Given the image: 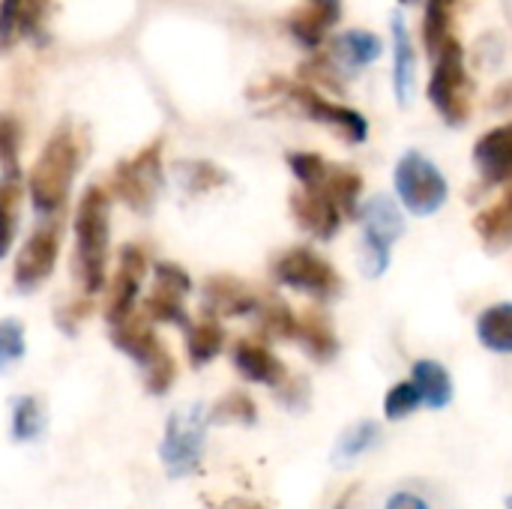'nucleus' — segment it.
<instances>
[{"instance_id":"obj_1","label":"nucleus","mask_w":512,"mask_h":509,"mask_svg":"<svg viewBox=\"0 0 512 509\" xmlns=\"http://www.w3.org/2000/svg\"><path fill=\"white\" fill-rule=\"evenodd\" d=\"M75 258L72 276L84 294H96L105 285L108 243H111V201L102 189H87L75 210Z\"/></svg>"},{"instance_id":"obj_2","label":"nucleus","mask_w":512,"mask_h":509,"mask_svg":"<svg viewBox=\"0 0 512 509\" xmlns=\"http://www.w3.org/2000/svg\"><path fill=\"white\" fill-rule=\"evenodd\" d=\"M78 162H81L78 138H75L72 126L63 123L48 138V144L39 153V159H36V165L30 171V180H27V192H30L33 210L42 219H51L63 207V201L69 195V186L75 180Z\"/></svg>"},{"instance_id":"obj_3","label":"nucleus","mask_w":512,"mask_h":509,"mask_svg":"<svg viewBox=\"0 0 512 509\" xmlns=\"http://www.w3.org/2000/svg\"><path fill=\"white\" fill-rule=\"evenodd\" d=\"M111 342L141 366L144 372V384L153 396H165L174 384V375H177V366H174V357L168 354V348L159 342L156 330L150 327V318L147 312L138 315L132 312L129 318L111 324Z\"/></svg>"},{"instance_id":"obj_4","label":"nucleus","mask_w":512,"mask_h":509,"mask_svg":"<svg viewBox=\"0 0 512 509\" xmlns=\"http://www.w3.org/2000/svg\"><path fill=\"white\" fill-rule=\"evenodd\" d=\"M210 429V408L195 402L186 408H177L162 432L159 459L168 471V477L180 480L189 474H198L204 459V441Z\"/></svg>"},{"instance_id":"obj_5","label":"nucleus","mask_w":512,"mask_h":509,"mask_svg":"<svg viewBox=\"0 0 512 509\" xmlns=\"http://www.w3.org/2000/svg\"><path fill=\"white\" fill-rule=\"evenodd\" d=\"M426 93H429L432 108L450 126H462L471 117L474 84H471L468 69H465V48L456 36H450L441 45V51L435 54V69H432Z\"/></svg>"},{"instance_id":"obj_6","label":"nucleus","mask_w":512,"mask_h":509,"mask_svg":"<svg viewBox=\"0 0 512 509\" xmlns=\"http://www.w3.org/2000/svg\"><path fill=\"white\" fill-rule=\"evenodd\" d=\"M393 186H396L402 207L423 219L435 216L447 204V195H450V183L444 171L420 150L402 153L393 171Z\"/></svg>"},{"instance_id":"obj_7","label":"nucleus","mask_w":512,"mask_h":509,"mask_svg":"<svg viewBox=\"0 0 512 509\" xmlns=\"http://www.w3.org/2000/svg\"><path fill=\"white\" fill-rule=\"evenodd\" d=\"M363 225V273L381 279L390 267L396 240L405 234V216L390 195H372L357 213Z\"/></svg>"},{"instance_id":"obj_8","label":"nucleus","mask_w":512,"mask_h":509,"mask_svg":"<svg viewBox=\"0 0 512 509\" xmlns=\"http://www.w3.org/2000/svg\"><path fill=\"white\" fill-rule=\"evenodd\" d=\"M273 279L282 288L309 294L315 300H330L342 288V279H339L336 267L327 258H321L318 252L306 249V246H297V249L282 252L273 261Z\"/></svg>"},{"instance_id":"obj_9","label":"nucleus","mask_w":512,"mask_h":509,"mask_svg":"<svg viewBox=\"0 0 512 509\" xmlns=\"http://www.w3.org/2000/svg\"><path fill=\"white\" fill-rule=\"evenodd\" d=\"M165 183V168H162V147L150 144L132 159L120 162L114 168V192L123 204H129L138 213H147Z\"/></svg>"},{"instance_id":"obj_10","label":"nucleus","mask_w":512,"mask_h":509,"mask_svg":"<svg viewBox=\"0 0 512 509\" xmlns=\"http://www.w3.org/2000/svg\"><path fill=\"white\" fill-rule=\"evenodd\" d=\"M309 120L333 129L336 135H342L345 141L351 144H363L369 138V120L348 108V105H339L333 99H324L312 84H288V93H285Z\"/></svg>"},{"instance_id":"obj_11","label":"nucleus","mask_w":512,"mask_h":509,"mask_svg":"<svg viewBox=\"0 0 512 509\" xmlns=\"http://www.w3.org/2000/svg\"><path fill=\"white\" fill-rule=\"evenodd\" d=\"M192 291V279L180 264L162 261L153 267V291L144 300V312L150 321H162V324H174V327H189V315L183 300Z\"/></svg>"},{"instance_id":"obj_12","label":"nucleus","mask_w":512,"mask_h":509,"mask_svg":"<svg viewBox=\"0 0 512 509\" xmlns=\"http://www.w3.org/2000/svg\"><path fill=\"white\" fill-rule=\"evenodd\" d=\"M57 252H60V231L54 222L36 228L30 234V240L21 246L18 258H15V273H12V282L18 291H33L39 288L51 273H54V264H57Z\"/></svg>"},{"instance_id":"obj_13","label":"nucleus","mask_w":512,"mask_h":509,"mask_svg":"<svg viewBox=\"0 0 512 509\" xmlns=\"http://www.w3.org/2000/svg\"><path fill=\"white\" fill-rule=\"evenodd\" d=\"M291 213L303 231L318 240H333L342 228V210L327 192V186H303L291 195Z\"/></svg>"},{"instance_id":"obj_14","label":"nucleus","mask_w":512,"mask_h":509,"mask_svg":"<svg viewBox=\"0 0 512 509\" xmlns=\"http://www.w3.org/2000/svg\"><path fill=\"white\" fill-rule=\"evenodd\" d=\"M144 273H147L144 252L135 249V246H126L120 252V267H117V276L111 282V294H108V306H105L108 324H117V321H123V318H129L135 312Z\"/></svg>"},{"instance_id":"obj_15","label":"nucleus","mask_w":512,"mask_h":509,"mask_svg":"<svg viewBox=\"0 0 512 509\" xmlns=\"http://www.w3.org/2000/svg\"><path fill=\"white\" fill-rule=\"evenodd\" d=\"M474 165L486 186H504L512 180V123H501L477 138Z\"/></svg>"},{"instance_id":"obj_16","label":"nucleus","mask_w":512,"mask_h":509,"mask_svg":"<svg viewBox=\"0 0 512 509\" xmlns=\"http://www.w3.org/2000/svg\"><path fill=\"white\" fill-rule=\"evenodd\" d=\"M258 303L252 288L234 276H213L204 285V312L213 318H246L255 315Z\"/></svg>"},{"instance_id":"obj_17","label":"nucleus","mask_w":512,"mask_h":509,"mask_svg":"<svg viewBox=\"0 0 512 509\" xmlns=\"http://www.w3.org/2000/svg\"><path fill=\"white\" fill-rule=\"evenodd\" d=\"M234 369L249 381V384H264V387H279L285 378H288V369L285 363L264 345V342H255V339H240L234 345Z\"/></svg>"},{"instance_id":"obj_18","label":"nucleus","mask_w":512,"mask_h":509,"mask_svg":"<svg viewBox=\"0 0 512 509\" xmlns=\"http://www.w3.org/2000/svg\"><path fill=\"white\" fill-rule=\"evenodd\" d=\"M45 0H0V54L21 39H39Z\"/></svg>"},{"instance_id":"obj_19","label":"nucleus","mask_w":512,"mask_h":509,"mask_svg":"<svg viewBox=\"0 0 512 509\" xmlns=\"http://www.w3.org/2000/svg\"><path fill=\"white\" fill-rule=\"evenodd\" d=\"M390 27H393V90L399 105H411L417 87V51L402 12L390 18Z\"/></svg>"},{"instance_id":"obj_20","label":"nucleus","mask_w":512,"mask_h":509,"mask_svg":"<svg viewBox=\"0 0 512 509\" xmlns=\"http://www.w3.org/2000/svg\"><path fill=\"white\" fill-rule=\"evenodd\" d=\"M342 18V6H327V3H312L297 9L288 18V33L309 51L321 48V42L327 39L330 27H336Z\"/></svg>"},{"instance_id":"obj_21","label":"nucleus","mask_w":512,"mask_h":509,"mask_svg":"<svg viewBox=\"0 0 512 509\" xmlns=\"http://www.w3.org/2000/svg\"><path fill=\"white\" fill-rule=\"evenodd\" d=\"M297 342L315 363H330L339 357V336L333 330V321L318 309L297 315Z\"/></svg>"},{"instance_id":"obj_22","label":"nucleus","mask_w":512,"mask_h":509,"mask_svg":"<svg viewBox=\"0 0 512 509\" xmlns=\"http://www.w3.org/2000/svg\"><path fill=\"white\" fill-rule=\"evenodd\" d=\"M411 381L420 390L423 408L444 411L453 402L456 387H453V378H450V372H447L444 363H438V360H417L411 366Z\"/></svg>"},{"instance_id":"obj_23","label":"nucleus","mask_w":512,"mask_h":509,"mask_svg":"<svg viewBox=\"0 0 512 509\" xmlns=\"http://www.w3.org/2000/svg\"><path fill=\"white\" fill-rule=\"evenodd\" d=\"M330 48H333V60L342 69H363L384 54L381 36L369 33V30H345V33L333 36Z\"/></svg>"},{"instance_id":"obj_24","label":"nucleus","mask_w":512,"mask_h":509,"mask_svg":"<svg viewBox=\"0 0 512 509\" xmlns=\"http://www.w3.org/2000/svg\"><path fill=\"white\" fill-rule=\"evenodd\" d=\"M381 438H384V432H381V426H378L375 420H357L354 426H348V429L339 435L330 462H333L336 468H348V465H354L357 459H363L366 453H372V450L381 444Z\"/></svg>"},{"instance_id":"obj_25","label":"nucleus","mask_w":512,"mask_h":509,"mask_svg":"<svg viewBox=\"0 0 512 509\" xmlns=\"http://www.w3.org/2000/svg\"><path fill=\"white\" fill-rule=\"evenodd\" d=\"M222 348H225V330L213 315H207L201 321H189V327H186V354H189V363L195 369L216 360L222 354Z\"/></svg>"},{"instance_id":"obj_26","label":"nucleus","mask_w":512,"mask_h":509,"mask_svg":"<svg viewBox=\"0 0 512 509\" xmlns=\"http://www.w3.org/2000/svg\"><path fill=\"white\" fill-rule=\"evenodd\" d=\"M477 339L492 354H512V303H495L480 312Z\"/></svg>"},{"instance_id":"obj_27","label":"nucleus","mask_w":512,"mask_h":509,"mask_svg":"<svg viewBox=\"0 0 512 509\" xmlns=\"http://www.w3.org/2000/svg\"><path fill=\"white\" fill-rule=\"evenodd\" d=\"M477 234L486 240V246L492 249H504L512 243V180L507 192L501 195L498 204L486 207L477 219H474Z\"/></svg>"},{"instance_id":"obj_28","label":"nucleus","mask_w":512,"mask_h":509,"mask_svg":"<svg viewBox=\"0 0 512 509\" xmlns=\"http://www.w3.org/2000/svg\"><path fill=\"white\" fill-rule=\"evenodd\" d=\"M21 177H3L0 174V258L12 252L15 234H18V219H21Z\"/></svg>"},{"instance_id":"obj_29","label":"nucleus","mask_w":512,"mask_h":509,"mask_svg":"<svg viewBox=\"0 0 512 509\" xmlns=\"http://www.w3.org/2000/svg\"><path fill=\"white\" fill-rule=\"evenodd\" d=\"M255 318H258V330L267 339H279V342L297 339V315L291 312V306L285 300H279V297L261 300L255 309Z\"/></svg>"},{"instance_id":"obj_30","label":"nucleus","mask_w":512,"mask_h":509,"mask_svg":"<svg viewBox=\"0 0 512 509\" xmlns=\"http://www.w3.org/2000/svg\"><path fill=\"white\" fill-rule=\"evenodd\" d=\"M453 12H456V0H426V15H423V45L426 51L435 57L441 51V45L453 36Z\"/></svg>"},{"instance_id":"obj_31","label":"nucleus","mask_w":512,"mask_h":509,"mask_svg":"<svg viewBox=\"0 0 512 509\" xmlns=\"http://www.w3.org/2000/svg\"><path fill=\"white\" fill-rule=\"evenodd\" d=\"M327 192L333 195V201L339 204L345 219H357L360 213V195H363V177L351 168H330L327 177Z\"/></svg>"},{"instance_id":"obj_32","label":"nucleus","mask_w":512,"mask_h":509,"mask_svg":"<svg viewBox=\"0 0 512 509\" xmlns=\"http://www.w3.org/2000/svg\"><path fill=\"white\" fill-rule=\"evenodd\" d=\"M45 432V411L36 396H18L12 405V438L27 444Z\"/></svg>"},{"instance_id":"obj_33","label":"nucleus","mask_w":512,"mask_h":509,"mask_svg":"<svg viewBox=\"0 0 512 509\" xmlns=\"http://www.w3.org/2000/svg\"><path fill=\"white\" fill-rule=\"evenodd\" d=\"M177 177H180V186L192 195H201V192H210L216 186H222L228 180V174L213 165V162H201V159H192V162H177Z\"/></svg>"},{"instance_id":"obj_34","label":"nucleus","mask_w":512,"mask_h":509,"mask_svg":"<svg viewBox=\"0 0 512 509\" xmlns=\"http://www.w3.org/2000/svg\"><path fill=\"white\" fill-rule=\"evenodd\" d=\"M210 423H240V426H255L258 423V408L246 393H228L210 408Z\"/></svg>"},{"instance_id":"obj_35","label":"nucleus","mask_w":512,"mask_h":509,"mask_svg":"<svg viewBox=\"0 0 512 509\" xmlns=\"http://www.w3.org/2000/svg\"><path fill=\"white\" fill-rule=\"evenodd\" d=\"M285 162H288L291 174L300 180V186H324L327 177H330V165H327V159L318 156V153L291 150V153L285 156Z\"/></svg>"},{"instance_id":"obj_36","label":"nucleus","mask_w":512,"mask_h":509,"mask_svg":"<svg viewBox=\"0 0 512 509\" xmlns=\"http://www.w3.org/2000/svg\"><path fill=\"white\" fill-rule=\"evenodd\" d=\"M417 408H423V399H420V390H417L414 381H402V384L390 387L387 396H384V417L393 420V423L411 417Z\"/></svg>"},{"instance_id":"obj_37","label":"nucleus","mask_w":512,"mask_h":509,"mask_svg":"<svg viewBox=\"0 0 512 509\" xmlns=\"http://www.w3.org/2000/svg\"><path fill=\"white\" fill-rule=\"evenodd\" d=\"M18 150H21V129L15 117H0V174L3 177H21L18 165Z\"/></svg>"},{"instance_id":"obj_38","label":"nucleus","mask_w":512,"mask_h":509,"mask_svg":"<svg viewBox=\"0 0 512 509\" xmlns=\"http://www.w3.org/2000/svg\"><path fill=\"white\" fill-rule=\"evenodd\" d=\"M24 327L15 318H0V372L24 357Z\"/></svg>"},{"instance_id":"obj_39","label":"nucleus","mask_w":512,"mask_h":509,"mask_svg":"<svg viewBox=\"0 0 512 509\" xmlns=\"http://www.w3.org/2000/svg\"><path fill=\"white\" fill-rule=\"evenodd\" d=\"M276 390H279V402L288 411H306L309 408V381L306 378H285Z\"/></svg>"},{"instance_id":"obj_40","label":"nucleus","mask_w":512,"mask_h":509,"mask_svg":"<svg viewBox=\"0 0 512 509\" xmlns=\"http://www.w3.org/2000/svg\"><path fill=\"white\" fill-rule=\"evenodd\" d=\"M384 509H432L420 495H414V492H396V495H390L387 498V504Z\"/></svg>"},{"instance_id":"obj_41","label":"nucleus","mask_w":512,"mask_h":509,"mask_svg":"<svg viewBox=\"0 0 512 509\" xmlns=\"http://www.w3.org/2000/svg\"><path fill=\"white\" fill-rule=\"evenodd\" d=\"M357 492H360V486H351L348 492H342V498L336 501V507L333 509H351V504L357 501Z\"/></svg>"},{"instance_id":"obj_42","label":"nucleus","mask_w":512,"mask_h":509,"mask_svg":"<svg viewBox=\"0 0 512 509\" xmlns=\"http://www.w3.org/2000/svg\"><path fill=\"white\" fill-rule=\"evenodd\" d=\"M222 509H264L255 501H246V498H231L228 504H222Z\"/></svg>"},{"instance_id":"obj_43","label":"nucleus","mask_w":512,"mask_h":509,"mask_svg":"<svg viewBox=\"0 0 512 509\" xmlns=\"http://www.w3.org/2000/svg\"><path fill=\"white\" fill-rule=\"evenodd\" d=\"M312 3H327V6H342V0H312Z\"/></svg>"},{"instance_id":"obj_44","label":"nucleus","mask_w":512,"mask_h":509,"mask_svg":"<svg viewBox=\"0 0 512 509\" xmlns=\"http://www.w3.org/2000/svg\"><path fill=\"white\" fill-rule=\"evenodd\" d=\"M504 509H512V495H510V498H507V504H504Z\"/></svg>"},{"instance_id":"obj_45","label":"nucleus","mask_w":512,"mask_h":509,"mask_svg":"<svg viewBox=\"0 0 512 509\" xmlns=\"http://www.w3.org/2000/svg\"><path fill=\"white\" fill-rule=\"evenodd\" d=\"M399 3H417V0H399Z\"/></svg>"}]
</instances>
